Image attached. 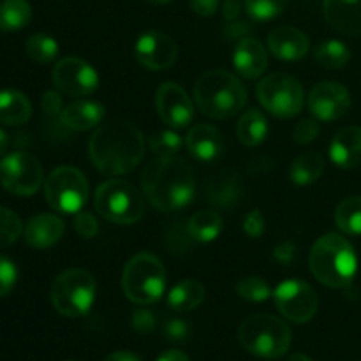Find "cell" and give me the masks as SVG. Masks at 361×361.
I'll use <instances>...</instances> for the list:
<instances>
[{
	"label": "cell",
	"instance_id": "obj_35",
	"mask_svg": "<svg viewBox=\"0 0 361 361\" xmlns=\"http://www.w3.org/2000/svg\"><path fill=\"white\" fill-rule=\"evenodd\" d=\"M183 147V140L175 133V130H159V133L152 134L148 137V148L152 154L157 157H169V155H176Z\"/></svg>",
	"mask_w": 361,
	"mask_h": 361
},
{
	"label": "cell",
	"instance_id": "obj_50",
	"mask_svg": "<svg viewBox=\"0 0 361 361\" xmlns=\"http://www.w3.org/2000/svg\"><path fill=\"white\" fill-rule=\"evenodd\" d=\"M104 361H141L140 356L134 355L130 351H116L113 355H109Z\"/></svg>",
	"mask_w": 361,
	"mask_h": 361
},
{
	"label": "cell",
	"instance_id": "obj_19",
	"mask_svg": "<svg viewBox=\"0 0 361 361\" xmlns=\"http://www.w3.org/2000/svg\"><path fill=\"white\" fill-rule=\"evenodd\" d=\"M185 147L194 159L203 162L215 161L224 152L221 133L208 123H200L189 130L185 136Z\"/></svg>",
	"mask_w": 361,
	"mask_h": 361
},
{
	"label": "cell",
	"instance_id": "obj_41",
	"mask_svg": "<svg viewBox=\"0 0 361 361\" xmlns=\"http://www.w3.org/2000/svg\"><path fill=\"white\" fill-rule=\"evenodd\" d=\"M243 231H245L247 236L250 238H261L267 231V221H264L261 210H252L245 215L243 219Z\"/></svg>",
	"mask_w": 361,
	"mask_h": 361
},
{
	"label": "cell",
	"instance_id": "obj_9",
	"mask_svg": "<svg viewBox=\"0 0 361 361\" xmlns=\"http://www.w3.org/2000/svg\"><path fill=\"white\" fill-rule=\"evenodd\" d=\"M257 99L270 115L293 118L305 104V92L300 81L289 74H270L257 83Z\"/></svg>",
	"mask_w": 361,
	"mask_h": 361
},
{
	"label": "cell",
	"instance_id": "obj_17",
	"mask_svg": "<svg viewBox=\"0 0 361 361\" xmlns=\"http://www.w3.org/2000/svg\"><path fill=\"white\" fill-rule=\"evenodd\" d=\"M233 66L242 78L256 80L268 67L267 49L254 37L240 39L233 55Z\"/></svg>",
	"mask_w": 361,
	"mask_h": 361
},
{
	"label": "cell",
	"instance_id": "obj_18",
	"mask_svg": "<svg viewBox=\"0 0 361 361\" xmlns=\"http://www.w3.org/2000/svg\"><path fill=\"white\" fill-rule=\"evenodd\" d=\"M268 48L277 59L293 62L303 59L309 53L310 42L309 37L298 28L279 27L268 35Z\"/></svg>",
	"mask_w": 361,
	"mask_h": 361
},
{
	"label": "cell",
	"instance_id": "obj_8",
	"mask_svg": "<svg viewBox=\"0 0 361 361\" xmlns=\"http://www.w3.org/2000/svg\"><path fill=\"white\" fill-rule=\"evenodd\" d=\"M94 204L102 219L115 224H134L145 214L143 197L126 180L113 178L99 185Z\"/></svg>",
	"mask_w": 361,
	"mask_h": 361
},
{
	"label": "cell",
	"instance_id": "obj_37",
	"mask_svg": "<svg viewBox=\"0 0 361 361\" xmlns=\"http://www.w3.org/2000/svg\"><path fill=\"white\" fill-rule=\"evenodd\" d=\"M23 233L21 219L13 210L0 207V249L13 245Z\"/></svg>",
	"mask_w": 361,
	"mask_h": 361
},
{
	"label": "cell",
	"instance_id": "obj_23",
	"mask_svg": "<svg viewBox=\"0 0 361 361\" xmlns=\"http://www.w3.org/2000/svg\"><path fill=\"white\" fill-rule=\"evenodd\" d=\"M106 109L101 102L95 101H76L63 106L60 111V122L73 130H88L102 122Z\"/></svg>",
	"mask_w": 361,
	"mask_h": 361
},
{
	"label": "cell",
	"instance_id": "obj_47",
	"mask_svg": "<svg viewBox=\"0 0 361 361\" xmlns=\"http://www.w3.org/2000/svg\"><path fill=\"white\" fill-rule=\"evenodd\" d=\"M166 334H168L169 338H175V341H182V338L187 337L189 334V328L183 321L180 319H171L166 326Z\"/></svg>",
	"mask_w": 361,
	"mask_h": 361
},
{
	"label": "cell",
	"instance_id": "obj_53",
	"mask_svg": "<svg viewBox=\"0 0 361 361\" xmlns=\"http://www.w3.org/2000/svg\"><path fill=\"white\" fill-rule=\"evenodd\" d=\"M288 361H314V360L309 358L307 355H302V353H296V355H293Z\"/></svg>",
	"mask_w": 361,
	"mask_h": 361
},
{
	"label": "cell",
	"instance_id": "obj_15",
	"mask_svg": "<svg viewBox=\"0 0 361 361\" xmlns=\"http://www.w3.org/2000/svg\"><path fill=\"white\" fill-rule=\"evenodd\" d=\"M351 108V95L348 88L335 81L316 85L309 95V109L321 122H334L342 118Z\"/></svg>",
	"mask_w": 361,
	"mask_h": 361
},
{
	"label": "cell",
	"instance_id": "obj_14",
	"mask_svg": "<svg viewBox=\"0 0 361 361\" xmlns=\"http://www.w3.org/2000/svg\"><path fill=\"white\" fill-rule=\"evenodd\" d=\"M155 108L162 122L171 129H185L192 123L194 104L180 85H161L155 95Z\"/></svg>",
	"mask_w": 361,
	"mask_h": 361
},
{
	"label": "cell",
	"instance_id": "obj_31",
	"mask_svg": "<svg viewBox=\"0 0 361 361\" xmlns=\"http://www.w3.org/2000/svg\"><path fill=\"white\" fill-rule=\"evenodd\" d=\"M314 55H316V62L324 69H342L348 66L349 59H351V51L348 46L337 39L321 42Z\"/></svg>",
	"mask_w": 361,
	"mask_h": 361
},
{
	"label": "cell",
	"instance_id": "obj_25",
	"mask_svg": "<svg viewBox=\"0 0 361 361\" xmlns=\"http://www.w3.org/2000/svg\"><path fill=\"white\" fill-rule=\"evenodd\" d=\"M204 300V288L196 279H183L168 293V305L175 312H190Z\"/></svg>",
	"mask_w": 361,
	"mask_h": 361
},
{
	"label": "cell",
	"instance_id": "obj_28",
	"mask_svg": "<svg viewBox=\"0 0 361 361\" xmlns=\"http://www.w3.org/2000/svg\"><path fill=\"white\" fill-rule=\"evenodd\" d=\"M324 171V159L323 155L316 154V152H309V154L300 155L295 159L289 168V178L296 185H310V183L317 182Z\"/></svg>",
	"mask_w": 361,
	"mask_h": 361
},
{
	"label": "cell",
	"instance_id": "obj_12",
	"mask_svg": "<svg viewBox=\"0 0 361 361\" xmlns=\"http://www.w3.org/2000/svg\"><path fill=\"white\" fill-rule=\"evenodd\" d=\"M275 307L293 323H309L317 312V295L307 282L289 279L279 284L274 291Z\"/></svg>",
	"mask_w": 361,
	"mask_h": 361
},
{
	"label": "cell",
	"instance_id": "obj_36",
	"mask_svg": "<svg viewBox=\"0 0 361 361\" xmlns=\"http://www.w3.org/2000/svg\"><path fill=\"white\" fill-rule=\"evenodd\" d=\"M236 178H219L217 182H214L212 189L208 190V200H212V203L217 204V207H231L238 201L240 197V183L235 182Z\"/></svg>",
	"mask_w": 361,
	"mask_h": 361
},
{
	"label": "cell",
	"instance_id": "obj_24",
	"mask_svg": "<svg viewBox=\"0 0 361 361\" xmlns=\"http://www.w3.org/2000/svg\"><path fill=\"white\" fill-rule=\"evenodd\" d=\"M32 116V104L20 90H0V123L18 127L28 122Z\"/></svg>",
	"mask_w": 361,
	"mask_h": 361
},
{
	"label": "cell",
	"instance_id": "obj_26",
	"mask_svg": "<svg viewBox=\"0 0 361 361\" xmlns=\"http://www.w3.org/2000/svg\"><path fill=\"white\" fill-rule=\"evenodd\" d=\"M236 136L245 147H257L268 136V120L261 109H247L236 123Z\"/></svg>",
	"mask_w": 361,
	"mask_h": 361
},
{
	"label": "cell",
	"instance_id": "obj_7",
	"mask_svg": "<svg viewBox=\"0 0 361 361\" xmlns=\"http://www.w3.org/2000/svg\"><path fill=\"white\" fill-rule=\"evenodd\" d=\"M97 293L94 277L81 268L66 270L53 281L49 296L59 314L66 317H81L92 309Z\"/></svg>",
	"mask_w": 361,
	"mask_h": 361
},
{
	"label": "cell",
	"instance_id": "obj_51",
	"mask_svg": "<svg viewBox=\"0 0 361 361\" xmlns=\"http://www.w3.org/2000/svg\"><path fill=\"white\" fill-rule=\"evenodd\" d=\"M247 32H249V27H247V23H233V25H229V27H228V35H229V37H233V39H236L238 35L242 37V35H245Z\"/></svg>",
	"mask_w": 361,
	"mask_h": 361
},
{
	"label": "cell",
	"instance_id": "obj_4",
	"mask_svg": "<svg viewBox=\"0 0 361 361\" xmlns=\"http://www.w3.org/2000/svg\"><path fill=\"white\" fill-rule=\"evenodd\" d=\"M194 101L203 115L224 120L242 111L247 102V90L235 74L215 69L204 73L196 81Z\"/></svg>",
	"mask_w": 361,
	"mask_h": 361
},
{
	"label": "cell",
	"instance_id": "obj_30",
	"mask_svg": "<svg viewBox=\"0 0 361 361\" xmlns=\"http://www.w3.org/2000/svg\"><path fill=\"white\" fill-rule=\"evenodd\" d=\"M335 224L344 235L361 236V196L348 197L338 204Z\"/></svg>",
	"mask_w": 361,
	"mask_h": 361
},
{
	"label": "cell",
	"instance_id": "obj_16",
	"mask_svg": "<svg viewBox=\"0 0 361 361\" xmlns=\"http://www.w3.org/2000/svg\"><path fill=\"white\" fill-rule=\"evenodd\" d=\"M134 53H136L137 62L147 69L164 71L176 62L178 48L168 34L150 30L137 37Z\"/></svg>",
	"mask_w": 361,
	"mask_h": 361
},
{
	"label": "cell",
	"instance_id": "obj_3",
	"mask_svg": "<svg viewBox=\"0 0 361 361\" xmlns=\"http://www.w3.org/2000/svg\"><path fill=\"white\" fill-rule=\"evenodd\" d=\"M310 270L328 288H345L358 271V256L345 236L328 233L310 250Z\"/></svg>",
	"mask_w": 361,
	"mask_h": 361
},
{
	"label": "cell",
	"instance_id": "obj_5",
	"mask_svg": "<svg viewBox=\"0 0 361 361\" xmlns=\"http://www.w3.org/2000/svg\"><path fill=\"white\" fill-rule=\"evenodd\" d=\"M291 330L281 317L256 314L240 324L238 341L245 351L257 358L277 360L291 348Z\"/></svg>",
	"mask_w": 361,
	"mask_h": 361
},
{
	"label": "cell",
	"instance_id": "obj_2",
	"mask_svg": "<svg viewBox=\"0 0 361 361\" xmlns=\"http://www.w3.org/2000/svg\"><path fill=\"white\" fill-rule=\"evenodd\" d=\"M148 203L161 212H176L190 204L196 194V176L185 159L157 157L141 176Z\"/></svg>",
	"mask_w": 361,
	"mask_h": 361
},
{
	"label": "cell",
	"instance_id": "obj_11",
	"mask_svg": "<svg viewBox=\"0 0 361 361\" xmlns=\"http://www.w3.org/2000/svg\"><path fill=\"white\" fill-rule=\"evenodd\" d=\"M44 171L37 159L27 152H13L0 161V183L14 196H34L42 185Z\"/></svg>",
	"mask_w": 361,
	"mask_h": 361
},
{
	"label": "cell",
	"instance_id": "obj_1",
	"mask_svg": "<svg viewBox=\"0 0 361 361\" xmlns=\"http://www.w3.org/2000/svg\"><path fill=\"white\" fill-rule=\"evenodd\" d=\"M88 150L92 162L102 175H127L134 171L143 159L145 137L134 123L113 120L95 130Z\"/></svg>",
	"mask_w": 361,
	"mask_h": 361
},
{
	"label": "cell",
	"instance_id": "obj_54",
	"mask_svg": "<svg viewBox=\"0 0 361 361\" xmlns=\"http://www.w3.org/2000/svg\"><path fill=\"white\" fill-rule=\"evenodd\" d=\"M148 4H155V6H161V4H166L169 2V0H147Z\"/></svg>",
	"mask_w": 361,
	"mask_h": 361
},
{
	"label": "cell",
	"instance_id": "obj_42",
	"mask_svg": "<svg viewBox=\"0 0 361 361\" xmlns=\"http://www.w3.org/2000/svg\"><path fill=\"white\" fill-rule=\"evenodd\" d=\"M317 134H319V123L312 118H307V120H302V122L295 127L293 137H295L296 143L307 145V143H312V141L317 137Z\"/></svg>",
	"mask_w": 361,
	"mask_h": 361
},
{
	"label": "cell",
	"instance_id": "obj_13",
	"mask_svg": "<svg viewBox=\"0 0 361 361\" xmlns=\"http://www.w3.org/2000/svg\"><path fill=\"white\" fill-rule=\"evenodd\" d=\"M56 90L69 97H85L97 90L99 74L94 67L78 56H66L51 71Z\"/></svg>",
	"mask_w": 361,
	"mask_h": 361
},
{
	"label": "cell",
	"instance_id": "obj_33",
	"mask_svg": "<svg viewBox=\"0 0 361 361\" xmlns=\"http://www.w3.org/2000/svg\"><path fill=\"white\" fill-rule=\"evenodd\" d=\"M247 16L256 23L270 21L284 13L288 0H245L243 2Z\"/></svg>",
	"mask_w": 361,
	"mask_h": 361
},
{
	"label": "cell",
	"instance_id": "obj_45",
	"mask_svg": "<svg viewBox=\"0 0 361 361\" xmlns=\"http://www.w3.org/2000/svg\"><path fill=\"white\" fill-rule=\"evenodd\" d=\"M295 256H296L295 243L288 242V240H286V242H281L274 249V259L282 264H289L293 259H295Z\"/></svg>",
	"mask_w": 361,
	"mask_h": 361
},
{
	"label": "cell",
	"instance_id": "obj_38",
	"mask_svg": "<svg viewBox=\"0 0 361 361\" xmlns=\"http://www.w3.org/2000/svg\"><path fill=\"white\" fill-rule=\"evenodd\" d=\"M18 281V270L16 264L9 259V257L0 254V298L9 295L13 288L16 286Z\"/></svg>",
	"mask_w": 361,
	"mask_h": 361
},
{
	"label": "cell",
	"instance_id": "obj_46",
	"mask_svg": "<svg viewBox=\"0 0 361 361\" xmlns=\"http://www.w3.org/2000/svg\"><path fill=\"white\" fill-rule=\"evenodd\" d=\"M221 0H189L190 9L200 16H214L219 9Z\"/></svg>",
	"mask_w": 361,
	"mask_h": 361
},
{
	"label": "cell",
	"instance_id": "obj_55",
	"mask_svg": "<svg viewBox=\"0 0 361 361\" xmlns=\"http://www.w3.org/2000/svg\"><path fill=\"white\" fill-rule=\"evenodd\" d=\"M67 361H74V360H67Z\"/></svg>",
	"mask_w": 361,
	"mask_h": 361
},
{
	"label": "cell",
	"instance_id": "obj_34",
	"mask_svg": "<svg viewBox=\"0 0 361 361\" xmlns=\"http://www.w3.org/2000/svg\"><path fill=\"white\" fill-rule=\"evenodd\" d=\"M235 289H236V295H238L240 298L247 300V302H254V303L264 302V300H268L271 295H274L270 284H268L264 279L257 277V275H250V277L240 279Z\"/></svg>",
	"mask_w": 361,
	"mask_h": 361
},
{
	"label": "cell",
	"instance_id": "obj_39",
	"mask_svg": "<svg viewBox=\"0 0 361 361\" xmlns=\"http://www.w3.org/2000/svg\"><path fill=\"white\" fill-rule=\"evenodd\" d=\"M74 231L81 238H94L99 231L97 219L88 212H78L76 217H74Z\"/></svg>",
	"mask_w": 361,
	"mask_h": 361
},
{
	"label": "cell",
	"instance_id": "obj_6",
	"mask_svg": "<svg viewBox=\"0 0 361 361\" xmlns=\"http://www.w3.org/2000/svg\"><path fill=\"white\" fill-rule=\"evenodd\" d=\"M166 268L157 256L140 252L130 257L122 271L123 295L137 305H150L166 291Z\"/></svg>",
	"mask_w": 361,
	"mask_h": 361
},
{
	"label": "cell",
	"instance_id": "obj_10",
	"mask_svg": "<svg viewBox=\"0 0 361 361\" xmlns=\"http://www.w3.org/2000/svg\"><path fill=\"white\" fill-rule=\"evenodd\" d=\"M44 196L53 210L78 214L88 200L87 176L73 166H60L46 178Z\"/></svg>",
	"mask_w": 361,
	"mask_h": 361
},
{
	"label": "cell",
	"instance_id": "obj_27",
	"mask_svg": "<svg viewBox=\"0 0 361 361\" xmlns=\"http://www.w3.org/2000/svg\"><path fill=\"white\" fill-rule=\"evenodd\" d=\"M224 222H222L221 215L215 210H200L189 219L187 222V229L194 242L208 243L214 242L219 235L222 233Z\"/></svg>",
	"mask_w": 361,
	"mask_h": 361
},
{
	"label": "cell",
	"instance_id": "obj_22",
	"mask_svg": "<svg viewBox=\"0 0 361 361\" xmlns=\"http://www.w3.org/2000/svg\"><path fill=\"white\" fill-rule=\"evenodd\" d=\"M323 13L328 23L342 34H361V0H324Z\"/></svg>",
	"mask_w": 361,
	"mask_h": 361
},
{
	"label": "cell",
	"instance_id": "obj_20",
	"mask_svg": "<svg viewBox=\"0 0 361 361\" xmlns=\"http://www.w3.org/2000/svg\"><path fill=\"white\" fill-rule=\"evenodd\" d=\"M66 231V224L60 217L51 214H41L32 217L25 228V242L34 249H49L55 245Z\"/></svg>",
	"mask_w": 361,
	"mask_h": 361
},
{
	"label": "cell",
	"instance_id": "obj_21",
	"mask_svg": "<svg viewBox=\"0 0 361 361\" xmlns=\"http://www.w3.org/2000/svg\"><path fill=\"white\" fill-rule=\"evenodd\" d=\"M330 157L342 169L361 166V127H344L335 134L330 145Z\"/></svg>",
	"mask_w": 361,
	"mask_h": 361
},
{
	"label": "cell",
	"instance_id": "obj_40",
	"mask_svg": "<svg viewBox=\"0 0 361 361\" xmlns=\"http://www.w3.org/2000/svg\"><path fill=\"white\" fill-rule=\"evenodd\" d=\"M166 242L169 243L173 250H178V252H183V250L189 249V243L194 242L189 235V229L185 226L175 224L169 228L168 235H166Z\"/></svg>",
	"mask_w": 361,
	"mask_h": 361
},
{
	"label": "cell",
	"instance_id": "obj_44",
	"mask_svg": "<svg viewBox=\"0 0 361 361\" xmlns=\"http://www.w3.org/2000/svg\"><path fill=\"white\" fill-rule=\"evenodd\" d=\"M41 106L44 109V113L48 115H60V111L63 109V102H62V95L60 92L55 90H48L44 92L41 99Z\"/></svg>",
	"mask_w": 361,
	"mask_h": 361
},
{
	"label": "cell",
	"instance_id": "obj_49",
	"mask_svg": "<svg viewBox=\"0 0 361 361\" xmlns=\"http://www.w3.org/2000/svg\"><path fill=\"white\" fill-rule=\"evenodd\" d=\"M157 361H190L189 356L185 353L178 351V349H171V351H166L159 356Z\"/></svg>",
	"mask_w": 361,
	"mask_h": 361
},
{
	"label": "cell",
	"instance_id": "obj_52",
	"mask_svg": "<svg viewBox=\"0 0 361 361\" xmlns=\"http://www.w3.org/2000/svg\"><path fill=\"white\" fill-rule=\"evenodd\" d=\"M6 148H7V134L0 129V157L6 154Z\"/></svg>",
	"mask_w": 361,
	"mask_h": 361
},
{
	"label": "cell",
	"instance_id": "obj_29",
	"mask_svg": "<svg viewBox=\"0 0 361 361\" xmlns=\"http://www.w3.org/2000/svg\"><path fill=\"white\" fill-rule=\"evenodd\" d=\"M30 20L32 7L27 0H6L0 6V30H21L30 23Z\"/></svg>",
	"mask_w": 361,
	"mask_h": 361
},
{
	"label": "cell",
	"instance_id": "obj_48",
	"mask_svg": "<svg viewBox=\"0 0 361 361\" xmlns=\"http://www.w3.org/2000/svg\"><path fill=\"white\" fill-rule=\"evenodd\" d=\"M242 13V2L240 0H226L222 7V14L228 21H235Z\"/></svg>",
	"mask_w": 361,
	"mask_h": 361
},
{
	"label": "cell",
	"instance_id": "obj_32",
	"mask_svg": "<svg viewBox=\"0 0 361 361\" xmlns=\"http://www.w3.org/2000/svg\"><path fill=\"white\" fill-rule=\"evenodd\" d=\"M25 51L39 63H49L59 55V42L48 34H34L25 42Z\"/></svg>",
	"mask_w": 361,
	"mask_h": 361
},
{
	"label": "cell",
	"instance_id": "obj_43",
	"mask_svg": "<svg viewBox=\"0 0 361 361\" xmlns=\"http://www.w3.org/2000/svg\"><path fill=\"white\" fill-rule=\"evenodd\" d=\"M133 326L141 334H150L155 326V316L147 309H140L133 316Z\"/></svg>",
	"mask_w": 361,
	"mask_h": 361
}]
</instances>
